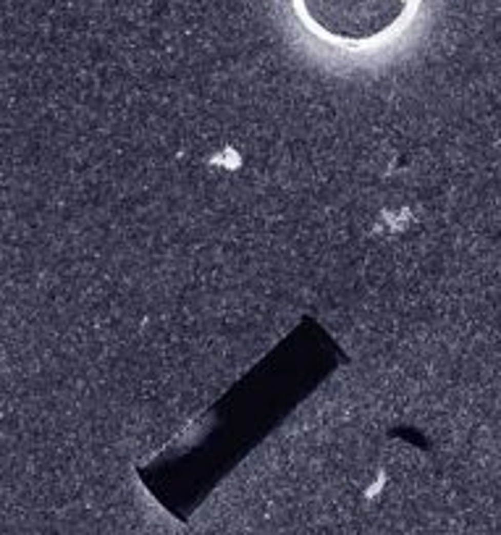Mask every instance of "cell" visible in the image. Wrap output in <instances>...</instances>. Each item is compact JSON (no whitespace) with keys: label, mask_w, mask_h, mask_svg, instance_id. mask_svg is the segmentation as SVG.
I'll list each match as a JSON object with an SVG mask.
<instances>
[{"label":"cell","mask_w":501,"mask_h":535,"mask_svg":"<svg viewBox=\"0 0 501 535\" xmlns=\"http://www.w3.org/2000/svg\"><path fill=\"white\" fill-rule=\"evenodd\" d=\"M420 0H291L310 34L338 48H370L402 32Z\"/></svg>","instance_id":"1"}]
</instances>
